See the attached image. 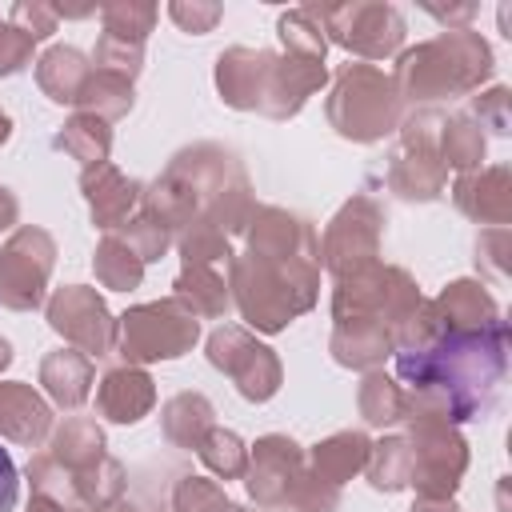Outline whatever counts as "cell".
<instances>
[{"mask_svg": "<svg viewBox=\"0 0 512 512\" xmlns=\"http://www.w3.org/2000/svg\"><path fill=\"white\" fill-rule=\"evenodd\" d=\"M116 236H120V240L140 256V264H152V260H160V256L172 248V232H168V228H160V224H156L152 216H144V212H140V216H132Z\"/></svg>", "mask_w": 512, "mask_h": 512, "instance_id": "7bdbcfd3", "label": "cell"}, {"mask_svg": "<svg viewBox=\"0 0 512 512\" xmlns=\"http://www.w3.org/2000/svg\"><path fill=\"white\" fill-rule=\"evenodd\" d=\"M404 404H408V392L400 388V380H392L384 368H372L364 372L360 388H356V408H360V420L368 428H392L404 420Z\"/></svg>", "mask_w": 512, "mask_h": 512, "instance_id": "f546056e", "label": "cell"}, {"mask_svg": "<svg viewBox=\"0 0 512 512\" xmlns=\"http://www.w3.org/2000/svg\"><path fill=\"white\" fill-rule=\"evenodd\" d=\"M56 148H64L72 160H80L84 168L92 164H104L108 152H112V128L108 120L100 116H88V112H76L64 120V128L56 132Z\"/></svg>", "mask_w": 512, "mask_h": 512, "instance_id": "d6a6232c", "label": "cell"}, {"mask_svg": "<svg viewBox=\"0 0 512 512\" xmlns=\"http://www.w3.org/2000/svg\"><path fill=\"white\" fill-rule=\"evenodd\" d=\"M48 328L56 336H64L76 352H84L88 360L108 356L116 348V316L108 312L104 296L88 284H64L48 296L44 304Z\"/></svg>", "mask_w": 512, "mask_h": 512, "instance_id": "4fadbf2b", "label": "cell"}, {"mask_svg": "<svg viewBox=\"0 0 512 512\" xmlns=\"http://www.w3.org/2000/svg\"><path fill=\"white\" fill-rule=\"evenodd\" d=\"M8 136H12V116L0 108V144H8Z\"/></svg>", "mask_w": 512, "mask_h": 512, "instance_id": "91938a15", "label": "cell"}, {"mask_svg": "<svg viewBox=\"0 0 512 512\" xmlns=\"http://www.w3.org/2000/svg\"><path fill=\"white\" fill-rule=\"evenodd\" d=\"M168 16L176 20V28H180V32L204 36V32H212V28L220 24L224 8H220V4H212V0H172V4H168Z\"/></svg>", "mask_w": 512, "mask_h": 512, "instance_id": "7dc6e473", "label": "cell"}, {"mask_svg": "<svg viewBox=\"0 0 512 512\" xmlns=\"http://www.w3.org/2000/svg\"><path fill=\"white\" fill-rule=\"evenodd\" d=\"M388 192H396V200L408 204H428L448 188V168L440 164V152L428 148H400L388 160Z\"/></svg>", "mask_w": 512, "mask_h": 512, "instance_id": "7402d4cb", "label": "cell"}, {"mask_svg": "<svg viewBox=\"0 0 512 512\" xmlns=\"http://www.w3.org/2000/svg\"><path fill=\"white\" fill-rule=\"evenodd\" d=\"M16 220H20V200L0 184V232H8Z\"/></svg>", "mask_w": 512, "mask_h": 512, "instance_id": "11a10c76", "label": "cell"}, {"mask_svg": "<svg viewBox=\"0 0 512 512\" xmlns=\"http://www.w3.org/2000/svg\"><path fill=\"white\" fill-rule=\"evenodd\" d=\"M28 484H32V496H48V500H60V504H76V488H72V472L52 456V452H36L24 468Z\"/></svg>", "mask_w": 512, "mask_h": 512, "instance_id": "60d3db41", "label": "cell"}, {"mask_svg": "<svg viewBox=\"0 0 512 512\" xmlns=\"http://www.w3.org/2000/svg\"><path fill=\"white\" fill-rule=\"evenodd\" d=\"M508 100H512V92H508L504 84H496V88H488V92L472 96V112H468V116H472L480 128H492L496 136H508V132H512Z\"/></svg>", "mask_w": 512, "mask_h": 512, "instance_id": "bcb514c9", "label": "cell"}, {"mask_svg": "<svg viewBox=\"0 0 512 512\" xmlns=\"http://www.w3.org/2000/svg\"><path fill=\"white\" fill-rule=\"evenodd\" d=\"M408 444H412V488L416 496H452L468 472V440L444 416L404 404Z\"/></svg>", "mask_w": 512, "mask_h": 512, "instance_id": "ba28073f", "label": "cell"}, {"mask_svg": "<svg viewBox=\"0 0 512 512\" xmlns=\"http://www.w3.org/2000/svg\"><path fill=\"white\" fill-rule=\"evenodd\" d=\"M484 152H488V136L468 112L444 120V128H440V164L444 168L472 172L484 164Z\"/></svg>", "mask_w": 512, "mask_h": 512, "instance_id": "836d02e7", "label": "cell"}, {"mask_svg": "<svg viewBox=\"0 0 512 512\" xmlns=\"http://www.w3.org/2000/svg\"><path fill=\"white\" fill-rule=\"evenodd\" d=\"M80 192L88 200V212H92V224L100 232H116L120 224H128V212L140 204L144 196V184L124 176L112 160L104 164H92L80 172Z\"/></svg>", "mask_w": 512, "mask_h": 512, "instance_id": "e0dca14e", "label": "cell"}, {"mask_svg": "<svg viewBox=\"0 0 512 512\" xmlns=\"http://www.w3.org/2000/svg\"><path fill=\"white\" fill-rule=\"evenodd\" d=\"M96 368L76 348H56L40 360V388L56 408H80L92 396Z\"/></svg>", "mask_w": 512, "mask_h": 512, "instance_id": "603a6c76", "label": "cell"}, {"mask_svg": "<svg viewBox=\"0 0 512 512\" xmlns=\"http://www.w3.org/2000/svg\"><path fill=\"white\" fill-rule=\"evenodd\" d=\"M8 24L20 28V32L36 44V40H48V36L56 32V24H60V8L48 4V0H16Z\"/></svg>", "mask_w": 512, "mask_h": 512, "instance_id": "ee69618b", "label": "cell"}, {"mask_svg": "<svg viewBox=\"0 0 512 512\" xmlns=\"http://www.w3.org/2000/svg\"><path fill=\"white\" fill-rule=\"evenodd\" d=\"M304 476H308V452L292 436L268 432L248 448L244 488L260 508H288Z\"/></svg>", "mask_w": 512, "mask_h": 512, "instance_id": "5bb4252c", "label": "cell"}, {"mask_svg": "<svg viewBox=\"0 0 512 512\" xmlns=\"http://www.w3.org/2000/svg\"><path fill=\"white\" fill-rule=\"evenodd\" d=\"M172 296L196 316V320H220L232 304V292H228V280L208 268V264H184L180 276L172 280Z\"/></svg>", "mask_w": 512, "mask_h": 512, "instance_id": "83f0119b", "label": "cell"}, {"mask_svg": "<svg viewBox=\"0 0 512 512\" xmlns=\"http://www.w3.org/2000/svg\"><path fill=\"white\" fill-rule=\"evenodd\" d=\"M160 428H164L168 444H176L184 452H196L200 440L216 428V408L204 392H176L160 408Z\"/></svg>", "mask_w": 512, "mask_h": 512, "instance_id": "484cf974", "label": "cell"}, {"mask_svg": "<svg viewBox=\"0 0 512 512\" xmlns=\"http://www.w3.org/2000/svg\"><path fill=\"white\" fill-rule=\"evenodd\" d=\"M92 64L104 68V72H116V76L136 80L140 68H144V44H132V40H120V36L100 32L96 52H92Z\"/></svg>", "mask_w": 512, "mask_h": 512, "instance_id": "b9f144b4", "label": "cell"}, {"mask_svg": "<svg viewBox=\"0 0 512 512\" xmlns=\"http://www.w3.org/2000/svg\"><path fill=\"white\" fill-rule=\"evenodd\" d=\"M12 360H16V352H12V344H8L4 336H0V372H4V368H8Z\"/></svg>", "mask_w": 512, "mask_h": 512, "instance_id": "680465c9", "label": "cell"}, {"mask_svg": "<svg viewBox=\"0 0 512 512\" xmlns=\"http://www.w3.org/2000/svg\"><path fill=\"white\" fill-rule=\"evenodd\" d=\"M92 76V64L80 48L72 44H52L40 60H36V84L52 104H76L84 80Z\"/></svg>", "mask_w": 512, "mask_h": 512, "instance_id": "4316f807", "label": "cell"}, {"mask_svg": "<svg viewBox=\"0 0 512 512\" xmlns=\"http://www.w3.org/2000/svg\"><path fill=\"white\" fill-rule=\"evenodd\" d=\"M328 124L352 144H376L404 120V100L392 76L376 64H340L332 76V92L324 100Z\"/></svg>", "mask_w": 512, "mask_h": 512, "instance_id": "5b68a950", "label": "cell"}, {"mask_svg": "<svg viewBox=\"0 0 512 512\" xmlns=\"http://www.w3.org/2000/svg\"><path fill=\"white\" fill-rule=\"evenodd\" d=\"M408 512H460V504L452 496H416Z\"/></svg>", "mask_w": 512, "mask_h": 512, "instance_id": "db71d44e", "label": "cell"}, {"mask_svg": "<svg viewBox=\"0 0 512 512\" xmlns=\"http://www.w3.org/2000/svg\"><path fill=\"white\" fill-rule=\"evenodd\" d=\"M136 104V88L128 76H116V72H104V68H92V76L84 80L80 96H76V108L88 112V116H100V120H120L128 116Z\"/></svg>", "mask_w": 512, "mask_h": 512, "instance_id": "1f68e13d", "label": "cell"}, {"mask_svg": "<svg viewBox=\"0 0 512 512\" xmlns=\"http://www.w3.org/2000/svg\"><path fill=\"white\" fill-rule=\"evenodd\" d=\"M96 408L112 424H136L156 408V380L136 364H116L96 384Z\"/></svg>", "mask_w": 512, "mask_h": 512, "instance_id": "d6986e66", "label": "cell"}, {"mask_svg": "<svg viewBox=\"0 0 512 512\" xmlns=\"http://www.w3.org/2000/svg\"><path fill=\"white\" fill-rule=\"evenodd\" d=\"M176 248H180V260L184 264H208V268H216L220 260L228 264L232 260V236H224L216 224H208V220H196V224H188L180 236H176Z\"/></svg>", "mask_w": 512, "mask_h": 512, "instance_id": "ab89813d", "label": "cell"}, {"mask_svg": "<svg viewBox=\"0 0 512 512\" xmlns=\"http://www.w3.org/2000/svg\"><path fill=\"white\" fill-rule=\"evenodd\" d=\"M196 340H200V320L176 296L132 304L124 316H116V352L124 356V364L136 368L156 360H176L192 352Z\"/></svg>", "mask_w": 512, "mask_h": 512, "instance_id": "52a82bcc", "label": "cell"}, {"mask_svg": "<svg viewBox=\"0 0 512 512\" xmlns=\"http://www.w3.org/2000/svg\"><path fill=\"white\" fill-rule=\"evenodd\" d=\"M220 500H224L220 484L204 480V476H180L176 488H172V508L176 512H212Z\"/></svg>", "mask_w": 512, "mask_h": 512, "instance_id": "f6af8a7d", "label": "cell"}, {"mask_svg": "<svg viewBox=\"0 0 512 512\" xmlns=\"http://www.w3.org/2000/svg\"><path fill=\"white\" fill-rule=\"evenodd\" d=\"M328 84V68L320 60H304V56H276L272 64V80H268V96H264V116L272 120H292L312 92H320Z\"/></svg>", "mask_w": 512, "mask_h": 512, "instance_id": "ffe728a7", "label": "cell"}, {"mask_svg": "<svg viewBox=\"0 0 512 512\" xmlns=\"http://www.w3.org/2000/svg\"><path fill=\"white\" fill-rule=\"evenodd\" d=\"M368 452H372L368 432L344 428V432H332V436H324L320 444H312L308 468H312V476H320L324 484H336V488H340L344 480H352L356 472H364Z\"/></svg>", "mask_w": 512, "mask_h": 512, "instance_id": "cb8c5ba5", "label": "cell"}, {"mask_svg": "<svg viewBox=\"0 0 512 512\" xmlns=\"http://www.w3.org/2000/svg\"><path fill=\"white\" fill-rule=\"evenodd\" d=\"M32 48H36V44H32L20 28H12L8 20H0V80L24 72V68L32 64Z\"/></svg>", "mask_w": 512, "mask_h": 512, "instance_id": "681fc988", "label": "cell"}, {"mask_svg": "<svg viewBox=\"0 0 512 512\" xmlns=\"http://www.w3.org/2000/svg\"><path fill=\"white\" fill-rule=\"evenodd\" d=\"M156 16L160 8L148 4V0H112L100 8V24L108 36H120V40H132V44H144L148 32L156 28Z\"/></svg>", "mask_w": 512, "mask_h": 512, "instance_id": "f35d334b", "label": "cell"}, {"mask_svg": "<svg viewBox=\"0 0 512 512\" xmlns=\"http://www.w3.org/2000/svg\"><path fill=\"white\" fill-rule=\"evenodd\" d=\"M160 176L172 180V184L192 200L196 220L216 224L224 236L244 232L248 220H252V212H256L248 172H244V164L236 160V152L224 148V144H212V140L188 144V148H180V152L164 164Z\"/></svg>", "mask_w": 512, "mask_h": 512, "instance_id": "277c9868", "label": "cell"}, {"mask_svg": "<svg viewBox=\"0 0 512 512\" xmlns=\"http://www.w3.org/2000/svg\"><path fill=\"white\" fill-rule=\"evenodd\" d=\"M16 496H20V476H16L12 456L0 448V512H12L16 508Z\"/></svg>", "mask_w": 512, "mask_h": 512, "instance_id": "816d5d0a", "label": "cell"}, {"mask_svg": "<svg viewBox=\"0 0 512 512\" xmlns=\"http://www.w3.org/2000/svg\"><path fill=\"white\" fill-rule=\"evenodd\" d=\"M92 268H96V280H100L104 288H112V292H132V288H140V280H144L140 256H136L116 232H108V236L96 244Z\"/></svg>", "mask_w": 512, "mask_h": 512, "instance_id": "d590c367", "label": "cell"}, {"mask_svg": "<svg viewBox=\"0 0 512 512\" xmlns=\"http://www.w3.org/2000/svg\"><path fill=\"white\" fill-rule=\"evenodd\" d=\"M392 356L396 376L408 384V392L436 404L448 424H464L488 408L508 368V324L500 320L484 332H444L428 348Z\"/></svg>", "mask_w": 512, "mask_h": 512, "instance_id": "7a4b0ae2", "label": "cell"}, {"mask_svg": "<svg viewBox=\"0 0 512 512\" xmlns=\"http://www.w3.org/2000/svg\"><path fill=\"white\" fill-rule=\"evenodd\" d=\"M276 36L284 44V56H304V60H320L328 56V36H324V16L316 4H300L280 12L276 20Z\"/></svg>", "mask_w": 512, "mask_h": 512, "instance_id": "4dcf8cb0", "label": "cell"}, {"mask_svg": "<svg viewBox=\"0 0 512 512\" xmlns=\"http://www.w3.org/2000/svg\"><path fill=\"white\" fill-rule=\"evenodd\" d=\"M204 348H208V364L216 372H224L244 400L264 404V400H272L280 392V384H284L280 356L268 344H260L248 328L220 324V328L208 332V344Z\"/></svg>", "mask_w": 512, "mask_h": 512, "instance_id": "8fae6325", "label": "cell"}, {"mask_svg": "<svg viewBox=\"0 0 512 512\" xmlns=\"http://www.w3.org/2000/svg\"><path fill=\"white\" fill-rule=\"evenodd\" d=\"M324 36L328 44L348 48L360 60H388L404 52V12L384 0H352V4H324Z\"/></svg>", "mask_w": 512, "mask_h": 512, "instance_id": "9c48e42d", "label": "cell"}, {"mask_svg": "<svg viewBox=\"0 0 512 512\" xmlns=\"http://www.w3.org/2000/svg\"><path fill=\"white\" fill-rule=\"evenodd\" d=\"M436 20H444L448 28H468L464 20H472L476 16V4H460V8H448V12H440V8H428Z\"/></svg>", "mask_w": 512, "mask_h": 512, "instance_id": "f5cc1de1", "label": "cell"}, {"mask_svg": "<svg viewBox=\"0 0 512 512\" xmlns=\"http://www.w3.org/2000/svg\"><path fill=\"white\" fill-rule=\"evenodd\" d=\"M72 488H76L80 508H84V512H92V508H104V504L120 500V496H124V488H128V476H124V464H120L116 456H108V452H104L96 464H88V468L72 472Z\"/></svg>", "mask_w": 512, "mask_h": 512, "instance_id": "8d00e7d4", "label": "cell"}, {"mask_svg": "<svg viewBox=\"0 0 512 512\" xmlns=\"http://www.w3.org/2000/svg\"><path fill=\"white\" fill-rule=\"evenodd\" d=\"M196 456L216 480H244L248 472V444L232 428H220V424L200 440Z\"/></svg>", "mask_w": 512, "mask_h": 512, "instance_id": "74e56055", "label": "cell"}, {"mask_svg": "<svg viewBox=\"0 0 512 512\" xmlns=\"http://www.w3.org/2000/svg\"><path fill=\"white\" fill-rule=\"evenodd\" d=\"M364 472H368V484L376 492L408 488V480H412V444H408V436H380V440H372Z\"/></svg>", "mask_w": 512, "mask_h": 512, "instance_id": "e575fe53", "label": "cell"}, {"mask_svg": "<svg viewBox=\"0 0 512 512\" xmlns=\"http://www.w3.org/2000/svg\"><path fill=\"white\" fill-rule=\"evenodd\" d=\"M48 452L68 472H80L104 456V428L92 416H64V424H56L48 436Z\"/></svg>", "mask_w": 512, "mask_h": 512, "instance_id": "f1b7e54d", "label": "cell"}, {"mask_svg": "<svg viewBox=\"0 0 512 512\" xmlns=\"http://www.w3.org/2000/svg\"><path fill=\"white\" fill-rule=\"evenodd\" d=\"M288 508H292V512H336V508H340V488H336V484H324V480L312 476V468H308V476L300 480V488H296V496H292Z\"/></svg>", "mask_w": 512, "mask_h": 512, "instance_id": "c3c4849f", "label": "cell"}, {"mask_svg": "<svg viewBox=\"0 0 512 512\" xmlns=\"http://www.w3.org/2000/svg\"><path fill=\"white\" fill-rule=\"evenodd\" d=\"M212 512H244V508H240V504H232V500H228V496H224V500H220V504H216V508H212Z\"/></svg>", "mask_w": 512, "mask_h": 512, "instance_id": "94428289", "label": "cell"}, {"mask_svg": "<svg viewBox=\"0 0 512 512\" xmlns=\"http://www.w3.org/2000/svg\"><path fill=\"white\" fill-rule=\"evenodd\" d=\"M420 284L400 264H364L336 280L332 288V324H380L396 332V324L420 304Z\"/></svg>", "mask_w": 512, "mask_h": 512, "instance_id": "8992f818", "label": "cell"}, {"mask_svg": "<svg viewBox=\"0 0 512 512\" xmlns=\"http://www.w3.org/2000/svg\"><path fill=\"white\" fill-rule=\"evenodd\" d=\"M244 236L248 248L228 260L232 304L248 328L268 336L284 332L320 300L316 228L280 204H256Z\"/></svg>", "mask_w": 512, "mask_h": 512, "instance_id": "6da1fadb", "label": "cell"}, {"mask_svg": "<svg viewBox=\"0 0 512 512\" xmlns=\"http://www.w3.org/2000/svg\"><path fill=\"white\" fill-rule=\"evenodd\" d=\"M496 72L492 44L476 28H444L440 36L404 48L392 64V84L404 104L432 108V100H456L480 92Z\"/></svg>", "mask_w": 512, "mask_h": 512, "instance_id": "3957f363", "label": "cell"}, {"mask_svg": "<svg viewBox=\"0 0 512 512\" xmlns=\"http://www.w3.org/2000/svg\"><path fill=\"white\" fill-rule=\"evenodd\" d=\"M452 204L488 228L512 224V168L508 164H480L452 180Z\"/></svg>", "mask_w": 512, "mask_h": 512, "instance_id": "2e32d148", "label": "cell"}, {"mask_svg": "<svg viewBox=\"0 0 512 512\" xmlns=\"http://www.w3.org/2000/svg\"><path fill=\"white\" fill-rule=\"evenodd\" d=\"M272 64H276V52H268V48H244V44L224 48L216 56V92H220V100L236 112H260L264 96H268Z\"/></svg>", "mask_w": 512, "mask_h": 512, "instance_id": "9a60e30c", "label": "cell"}, {"mask_svg": "<svg viewBox=\"0 0 512 512\" xmlns=\"http://www.w3.org/2000/svg\"><path fill=\"white\" fill-rule=\"evenodd\" d=\"M24 512H84V508H76V504H60V500H48V496H32Z\"/></svg>", "mask_w": 512, "mask_h": 512, "instance_id": "9f6ffc18", "label": "cell"}, {"mask_svg": "<svg viewBox=\"0 0 512 512\" xmlns=\"http://www.w3.org/2000/svg\"><path fill=\"white\" fill-rule=\"evenodd\" d=\"M92 512H140V508H136L132 500L120 496V500H112V504H104V508H92Z\"/></svg>", "mask_w": 512, "mask_h": 512, "instance_id": "6f0895ef", "label": "cell"}, {"mask_svg": "<svg viewBox=\"0 0 512 512\" xmlns=\"http://www.w3.org/2000/svg\"><path fill=\"white\" fill-rule=\"evenodd\" d=\"M508 252H512V236L508 228H484L476 240V260H484L496 276H508Z\"/></svg>", "mask_w": 512, "mask_h": 512, "instance_id": "f907efd6", "label": "cell"}, {"mask_svg": "<svg viewBox=\"0 0 512 512\" xmlns=\"http://www.w3.org/2000/svg\"><path fill=\"white\" fill-rule=\"evenodd\" d=\"M56 268V240L36 224L12 228L0 248V304L12 312H32L44 304Z\"/></svg>", "mask_w": 512, "mask_h": 512, "instance_id": "7c38bea8", "label": "cell"}, {"mask_svg": "<svg viewBox=\"0 0 512 512\" xmlns=\"http://www.w3.org/2000/svg\"><path fill=\"white\" fill-rule=\"evenodd\" d=\"M52 404L24 380H0V436L24 448H40L52 436Z\"/></svg>", "mask_w": 512, "mask_h": 512, "instance_id": "ac0fdd59", "label": "cell"}, {"mask_svg": "<svg viewBox=\"0 0 512 512\" xmlns=\"http://www.w3.org/2000/svg\"><path fill=\"white\" fill-rule=\"evenodd\" d=\"M444 332H484L492 324H500V304L496 296L480 284V280H452L440 288V296L432 300Z\"/></svg>", "mask_w": 512, "mask_h": 512, "instance_id": "44dd1931", "label": "cell"}, {"mask_svg": "<svg viewBox=\"0 0 512 512\" xmlns=\"http://www.w3.org/2000/svg\"><path fill=\"white\" fill-rule=\"evenodd\" d=\"M316 244H320V264L332 280L364 264H376L384 244V208L368 192H356L336 208V216L324 224V236Z\"/></svg>", "mask_w": 512, "mask_h": 512, "instance_id": "30bf717a", "label": "cell"}, {"mask_svg": "<svg viewBox=\"0 0 512 512\" xmlns=\"http://www.w3.org/2000/svg\"><path fill=\"white\" fill-rule=\"evenodd\" d=\"M328 352L340 368L372 372L396 352V344H392V332L380 324H332Z\"/></svg>", "mask_w": 512, "mask_h": 512, "instance_id": "d4e9b609", "label": "cell"}]
</instances>
